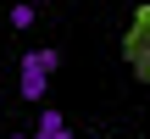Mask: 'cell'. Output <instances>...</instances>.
Wrapping results in <instances>:
<instances>
[{"mask_svg":"<svg viewBox=\"0 0 150 139\" xmlns=\"http://www.w3.org/2000/svg\"><path fill=\"white\" fill-rule=\"evenodd\" d=\"M28 139H67V117L45 106V111H39V128H33V134H28Z\"/></svg>","mask_w":150,"mask_h":139,"instance_id":"3957f363","label":"cell"},{"mask_svg":"<svg viewBox=\"0 0 150 139\" xmlns=\"http://www.w3.org/2000/svg\"><path fill=\"white\" fill-rule=\"evenodd\" d=\"M28 6H56V0H28Z\"/></svg>","mask_w":150,"mask_h":139,"instance_id":"5b68a950","label":"cell"},{"mask_svg":"<svg viewBox=\"0 0 150 139\" xmlns=\"http://www.w3.org/2000/svg\"><path fill=\"white\" fill-rule=\"evenodd\" d=\"M11 28H17V33H28V28H33V6H28V0H17V6H11Z\"/></svg>","mask_w":150,"mask_h":139,"instance_id":"277c9868","label":"cell"},{"mask_svg":"<svg viewBox=\"0 0 150 139\" xmlns=\"http://www.w3.org/2000/svg\"><path fill=\"white\" fill-rule=\"evenodd\" d=\"M6 139H28V134H6Z\"/></svg>","mask_w":150,"mask_h":139,"instance_id":"8992f818","label":"cell"},{"mask_svg":"<svg viewBox=\"0 0 150 139\" xmlns=\"http://www.w3.org/2000/svg\"><path fill=\"white\" fill-rule=\"evenodd\" d=\"M122 56H128L134 78H145V84H150V11L134 17V28H128V39H122Z\"/></svg>","mask_w":150,"mask_h":139,"instance_id":"7a4b0ae2","label":"cell"},{"mask_svg":"<svg viewBox=\"0 0 150 139\" xmlns=\"http://www.w3.org/2000/svg\"><path fill=\"white\" fill-rule=\"evenodd\" d=\"M67 139H78V134H67Z\"/></svg>","mask_w":150,"mask_h":139,"instance_id":"52a82bcc","label":"cell"},{"mask_svg":"<svg viewBox=\"0 0 150 139\" xmlns=\"http://www.w3.org/2000/svg\"><path fill=\"white\" fill-rule=\"evenodd\" d=\"M61 67V50H22V67H17V95L28 106H39L50 95V72Z\"/></svg>","mask_w":150,"mask_h":139,"instance_id":"6da1fadb","label":"cell"}]
</instances>
